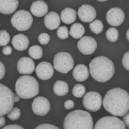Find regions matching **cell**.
<instances>
[{
    "label": "cell",
    "instance_id": "1",
    "mask_svg": "<svg viewBox=\"0 0 129 129\" xmlns=\"http://www.w3.org/2000/svg\"><path fill=\"white\" fill-rule=\"evenodd\" d=\"M103 105L112 115L122 117L129 110V94L121 88H113L104 96Z\"/></svg>",
    "mask_w": 129,
    "mask_h": 129
},
{
    "label": "cell",
    "instance_id": "2",
    "mask_svg": "<svg viewBox=\"0 0 129 129\" xmlns=\"http://www.w3.org/2000/svg\"><path fill=\"white\" fill-rule=\"evenodd\" d=\"M89 72L95 80L106 82L110 80L115 73L114 65L112 61L106 56H98L90 62Z\"/></svg>",
    "mask_w": 129,
    "mask_h": 129
},
{
    "label": "cell",
    "instance_id": "3",
    "mask_svg": "<svg viewBox=\"0 0 129 129\" xmlns=\"http://www.w3.org/2000/svg\"><path fill=\"white\" fill-rule=\"evenodd\" d=\"M64 129H92L93 121L89 112L82 110H76L69 113L63 122Z\"/></svg>",
    "mask_w": 129,
    "mask_h": 129
},
{
    "label": "cell",
    "instance_id": "4",
    "mask_svg": "<svg viewBox=\"0 0 129 129\" xmlns=\"http://www.w3.org/2000/svg\"><path fill=\"white\" fill-rule=\"evenodd\" d=\"M15 90L22 99H30L37 96L39 93V84L34 77L26 75L19 78L16 82Z\"/></svg>",
    "mask_w": 129,
    "mask_h": 129
},
{
    "label": "cell",
    "instance_id": "5",
    "mask_svg": "<svg viewBox=\"0 0 129 129\" xmlns=\"http://www.w3.org/2000/svg\"><path fill=\"white\" fill-rule=\"evenodd\" d=\"M11 22L16 30L19 31H25L29 29L32 26L33 19L29 12L20 10L14 14Z\"/></svg>",
    "mask_w": 129,
    "mask_h": 129
},
{
    "label": "cell",
    "instance_id": "6",
    "mask_svg": "<svg viewBox=\"0 0 129 129\" xmlns=\"http://www.w3.org/2000/svg\"><path fill=\"white\" fill-rule=\"evenodd\" d=\"M54 69L58 72L67 74L74 67L73 58L69 53L61 52L55 55L54 60Z\"/></svg>",
    "mask_w": 129,
    "mask_h": 129
},
{
    "label": "cell",
    "instance_id": "7",
    "mask_svg": "<svg viewBox=\"0 0 129 129\" xmlns=\"http://www.w3.org/2000/svg\"><path fill=\"white\" fill-rule=\"evenodd\" d=\"M14 95L11 89L0 83V116L9 113L13 108Z\"/></svg>",
    "mask_w": 129,
    "mask_h": 129
},
{
    "label": "cell",
    "instance_id": "8",
    "mask_svg": "<svg viewBox=\"0 0 129 129\" xmlns=\"http://www.w3.org/2000/svg\"><path fill=\"white\" fill-rule=\"evenodd\" d=\"M102 103V97L98 92L89 91L83 98V105L86 110L96 112L101 109Z\"/></svg>",
    "mask_w": 129,
    "mask_h": 129
},
{
    "label": "cell",
    "instance_id": "9",
    "mask_svg": "<svg viewBox=\"0 0 129 129\" xmlns=\"http://www.w3.org/2000/svg\"><path fill=\"white\" fill-rule=\"evenodd\" d=\"M95 129H125L124 122L115 116H105L98 120Z\"/></svg>",
    "mask_w": 129,
    "mask_h": 129
},
{
    "label": "cell",
    "instance_id": "10",
    "mask_svg": "<svg viewBox=\"0 0 129 129\" xmlns=\"http://www.w3.org/2000/svg\"><path fill=\"white\" fill-rule=\"evenodd\" d=\"M77 47L79 51L84 55H91L97 49V42L93 37L85 36L78 41Z\"/></svg>",
    "mask_w": 129,
    "mask_h": 129
},
{
    "label": "cell",
    "instance_id": "11",
    "mask_svg": "<svg viewBox=\"0 0 129 129\" xmlns=\"http://www.w3.org/2000/svg\"><path fill=\"white\" fill-rule=\"evenodd\" d=\"M32 109L33 112L37 115L44 116L50 111V103L45 97H37L33 102Z\"/></svg>",
    "mask_w": 129,
    "mask_h": 129
},
{
    "label": "cell",
    "instance_id": "12",
    "mask_svg": "<svg viewBox=\"0 0 129 129\" xmlns=\"http://www.w3.org/2000/svg\"><path fill=\"white\" fill-rule=\"evenodd\" d=\"M125 14L123 10L119 7H113L106 14L107 23L113 26H118L123 23Z\"/></svg>",
    "mask_w": 129,
    "mask_h": 129
},
{
    "label": "cell",
    "instance_id": "13",
    "mask_svg": "<svg viewBox=\"0 0 129 129\" xmlns=\"http://www.w3.org/2000/svg\"><path fill=\"white\" fill-rule=\"evenodd\" d=\"M36 73L39 79L46 80L52 77L54 73V70L50 63L44 61L37 65L36 69Z\"/></svg>",
    "mask_w": 129,
    "mask_h": 129
},
{
    "label": "cell",
    "instance_id": "14",
    "mask_svg": "<svg viewBox=\"0 0 129 129\" xmlns=\"http://www.w3.org/2000/svg\"><path fill=\"white\" fill-rule=\"evenodd\" d=\"M78 17L84 23H90L96 17V11L90 5H84L80 7L78 12Z\"/></svg>",
    "mask_w": 129,
    "mask_h": 129
},
{
    "label": "cell",
    "instance_id": "15",
    "mask_svg": "<svg viewBox=\"0 0 129 129\" xmlns=\"http://www.w3.org/2000/svg\"><path fill=\"white\" fill-rule=\"evenodd\" d=\"M17 67L20 74L31 75L35 69V63L31 58L23 57L18 61Z\"/></svg>",
    "mask_w": 129,
    "mask_h": 129
},
{
    "label": "cell",
    "instance_id": "16",
    "mask_svg": "<svg viewBox=\"0 0 129 129\" xmlns=\"http://www.w3.org/2000/svg\"><path fill=\"white\" fill-rule=\"evenodd\" d=\"M60 16L54 12H50L46 14L44 18V23L46 28L53 30L59 27L60 24Z\"/></svg>",
    "mask_w": 129,
    "mask_h": 129
},
{
    "label": "cell",
    "instance_id": "17",
    "mask_svg": "<svg viewBox=\"0 0 129 129\" xmlns=\"http://www.w3.org/2000/svg\"><path fill=\"white\" fill-rule=\"evenodd\" d=\"M12 43L16 50L19 51H24L29 46V40L26 36L22 34H19L13 37Z\"/></svg>",
    "mask_w": 129,
    "mask_h": 129
},
{
    "label": "cell",
    "instance_id": "18",
    "mask_svg": "<svg viewBox=\"0 0 129 129\" xmlns=\"http://www.w3.org/2000/svg\"><path fill=\"white\" fill-rule=\"evenodd\" d=\"M48 7L46 3L42 0L33 2L30 7V11L33 15L36 17H42L47 13Z\"/></svg>",
    "mask_w": 129,
    "mask_h": 129
},
{
    "label": "cell",
    "instance_id": "19",
    "mask_svg": "<svg viewBox=\"0 0 129 129\" xmlns=\"http://www.w3.org/2000/svg\"><path fill=\"white\" fill-rule=\"evenodd\" d=\"M18 5V0H0V13L5 15L13 14Z\"/></svg>",
    "mask_w": 129,
    "mask_h": 129
},
{
    "label": "cell",
    "instance_id": "20",
    "mask_svg": "<svg viewBox=\"0 0 129 129\" xmlns=\"http://www.w3.org/2000/svg\"><path fill=\"white\" fill-rule=\"evenodd\" d=\"M72 75L76 81L79 82L85 81L89 77L88 69L85 64H77L73 69Z\"/></svg>",
    "mask_w": 129,
    "mask_h": 129
},
{
    "label": "cell",
    "instance_id": "21",
    "mask_svg": "<svg viewBox=\"0 0 129 129\" xmlns=\"http://www.w3.org/2000/svg\"><path fill=\"white\" fill-rule=\"evenodd\" d=\"M60 16L63 23L69 24L73 23L76 21L77 15L75 10L70 8H66L61 12Z\"/></svg>",
    "mask_w": 129,
    "mask_h": 129
},
{
    "label": "cell",
    "instance_id": "22",
    "mask_svg": "<svg viewBox=\"0 0 129 129\" xmlns=\"http://www.w3.org/2000/svg\"><path fill=\"white\" fill-rule=\"evenodd\" d=\"M53 90L54 93L58 96H63L69 92L68 83L62 80H57L54 85Z\"/></svg>",
    "mask_w": 129,
    "mask_h": 129
},
{
    "label": "cell",
    "instance_id": "23",
    "mask_svg": "<svg viewBox=\"0 0 129 129\" xmlns=\"http://www.w3.org/2000/svg\"><path fill=\"white\" fill-rule=\"evenodd\" d=\"M85 32V29L83 25L77 23L72 25L70 27L69 35L74 39H79L83 37Z\"/></svg>",
    "mask_w": 129,
    "mask_h": 129
},
{
    "label": "cell",
    "instance_id": "24",
    "mask_svg": "<svg viewBox=\"0 0 129 129\" xmlns=\"http://www.w3.org/2000/svg\"><path fill=\"white\" fill-rule=\"evenodd\" d=\"M28 54L33 59H39L43 56V49L41 46L38 45L33 46L29 48Z\"/></svg>",
    "mask_w": 129,
    "mask_h": 129
},
{
    "label": "cell",
    "instance_id": "25",
    "mask_svg": "<svg viewBox=\"0 0 129 129\" xmlns=\"http://www.w3.org/2000/svg\"><path fill=\"white\" fill-rule=\"evenodd\" d=\"M103 24L100 20H95L89 23V28L91 32L95 34H99L103 30Z\"/></svg>",
    "mask_w": 129,
    "mask_h": 129
},
{
    "label": "cell",
    "instance_id": "26",
    "mask_svg": "<svg viewBox=\"0 0 129 129\" xmlns=\"http://www.w3.org/2000/svg\"><path fill=\"white\" fill-rule=\"evenodd\" d=\"M119 31L117 28H110L106 32V37L108 41L112 43L117 41L119 39Z\"/></svg>",
    "mask_w": 129,
    "mask_h": 129
},
{
    "label": "cell",
    "instance_id": "27",
    "mask_svg": "<svg viewBox=\"0 0 129 129\" xmlns=\"http://www.w3.org/2000/svg\"><path fill=\"white\" fill-rule=\"evenodd\" d=\"M85 87L80 84H78L75 85L72 89V93L75 97L77 98H82L86 93Z\"/></svg>",
    "mask_w": 129,
    "mask_h": 129
},
{
    "label": "cell",
    "instance_id": "28",
    "mask_svg": "<svg viewBox=\"0 0 129 129\" xmlns=\"http://www.w3.org/2000/svg\"><path fill=\"white\" fill-rule=\"evenodd\" d=\"M10 41V36L5 30H0V46H5Z\"/></svg>",
    "mask_w": 129,
    "mask_h": 129
},
{
    "label": "cell",
    "instance_id": "29",
    "mask_svg": "<svg viewBox=\"0 0 129 129\" xmlns=\"http://www.w3.org/2000/svg\"><path fill=\"white\" fill-rule=\"evenodd\" d=\"M56 35L58 38L60 39L63 40L68 38L69 37V32L68 28L66 26H61L60 27L58 28Z\"/></svg>",
    "mask_w": 129,
    "mask_h": 129
},
{
    "label": "cell",
    "instance_id": "30",
    "mask_svg": "<svg viewBox=\"0 0 129 129\" xmlns=\"http://www.w3.org/2000/svg\"><path fill=\"white\" fill-rule=\"evenodd\" d=\"M21 114V110L16 108H13L12 110L7 114V117L11 120H18Z\"/></svg>",
    "mask_w": 129,
    "mask_h": 129
},
{
    "label": "cell",
    "instance_id": "31",
    "mask_svg": "<svg viewBox=\"0 0 129 129\" xmlns=\"http://www.w3.org/2000/svg\"><path fill=\"white\" fill-rule=\"evenodd\" d=\"M38 40L42 45H46L50 42V37L48 34L43 33L39 35L38 37Z\"/></svg>",
    "mask_w": 129,
    "mask_h": 129
},
{
    "label": "cell",
    "instance_id": "32",
    "mask_svg": "<svg viewBox=\"0 0 129 129\" xmlns=\"http://www.w3.org/2000/svg\"><path fill=\"white\" fill-rule=\"evenodd\" d=\"M122 64L125 69L129 71V51L125 53L123 55Z\"/></svg>",
    "mask_w": 129,
    "mask_h": 129
},
{
    "label": "cell",
    "instance_id": "33",
    "mask_svg": "<svg viewBox=\"0 0 129 129\" xmlns=\"http://www.w3.org/2000/svg\"><path fill=\"white\" fill-rule=\"evenodd\" d=\"M36 129H59V128L54 125L50 124H43L38 125L36 128Z\"/></svg>",
    "mask_w": 129,
    "mask_h": 129
},
{
    "label": "cell",
    "instance_id": "34",
    "mask_svg": "<svg viewBox=\"0 0 129 129\" xmlns=\"http://www.w3.org/2000/svg\"><path fill=\"white\" fill-rule=\"evenodd\" d=\"M74 106L75 103L72 100H69L64 102V107L66 110H72L74 108Z\"/></svg>",
    "mask_w": 129,
    "mask_h": 129
},
{
    "label": "cell",
    "instance_id": "35",
    "mask_svg": "<svg viewBox=\"0 0 129 129\" xmlns=\"http://www.w3.org/2000/svg\"><path fill=\"white\" fill-rule=\"evenodd\" d=\"M2 52L5 55H10L12 53V48L9 46H5L3 48Z\"/></svg>",
    "mask_w": 129,
    "mask_h": 129
},
{
    "label": "cell",
    "instance_id": "36",
    "mask_svg": "<svg viewBox=\"0 0 129 129\" xmlns=\"http://www.w3.org/2000/svg\"><path fill=\"white\" fill-rule=\"evenodd\" d=\"M5 65L0 61V80L2 79L5 77Z\"/></svg>",
    "mask_w": 129,
    "mask_h": 129
},
{
    "label": "cell",
    "instance_id": "37",
    "mask_svg": "<svg viewBox=\"0 0 129 129\" xmlns=\"http://www.w3.org/2000/svg\"><path fill=\"white\" fill-rule=\"evenodd\" d=\"M122 120L125 125L127 127H129V112H127L125 114L123 117Z\"/></svg>",
    "mask_w": 129,
    "mask_h": 129
},
{
    "label": "cell",
    "instance_id": "38",
    "mask_svg": "<svg viewBox=\"0 0 129 129\" xmlns=\"http://www.w3.org/2000/svg\"><path fill=\"white\" fill-rule=\"evenodd\" d=\"M4 129H24V128L18 125L17 124H12V125H7L6 126H5V127H4Z\"/></svg>",
    "mask_w": 129,
    "mask_h": 129
},
{
    "label": "cell",
    "instance_id": "39",
    "mask_svg": "<svg viewBox=\"0 0 129 129\" xmlns=\"http://www.w3.org/2000/svg\"><path fill=\"white\" fill-rule=\"evenodd\" d=\"M5 119L3 116H0V128L5 127Z\"/></svg>",
    "mask_w": 129,
    "mask_h": 129
},
{
    "label": "cell",
    "instance_id": "40",
    "mask_svg": "<svg viewBox=\"0 0 129 129\" xmlns=\"http://www.w3.org/2000/svg\"><path fill=\"white\" fill-rule=\"evenodd\" d=\"M14 101L15 102H19L20 100V97L16 93H14Z\"/></svg>",
    "mask_w": 129,
    "mask_h": 129
},
{
    "label": "cell",
    "instance_id": "41",
    "mask_svg": "<svg viewBox=\"0 0 129 129\" xmlns=\"http://www.w3.org/2000/svg\"><path fill=\"white\" fill-rule=\"evenodd\" d=\"M126 36L127 39L128 41L129 42V28L128 29V30H127V32H126Z\"/></svg>",
    "mask_w": 129,
    "mask_h": 129
},
{
    "label": "cell",
    "instance_id": "42",
    "mask_svg": "<svg viewBox=\"0 0 129 129\" xmlns=\"http://www.w3.org/2000/svg\"><path fill=\"white\" fill-rule=\"evenodd\" d=\"M97 1H99V2H104L107 1H108V0H97Z\"/></svg>",
    "mask_w": 129,
    "mask_h": 129
},
{
    "label": "cell",
    "instance_id": "43",
    "mask_svg": "<svg viewBox=\"0 0 129 129\" xmlns=\"http://www.w3.org/2000/svg\"><path fill=\"white\" fill-rule=\"evenodd\" d=\"M0 26H1V24H0Z\"/></svg>",
    "mask_w": 129,
    "mask_h": 129
}]
</instances>
